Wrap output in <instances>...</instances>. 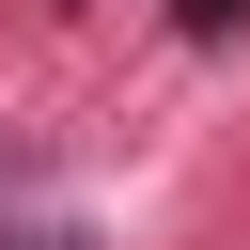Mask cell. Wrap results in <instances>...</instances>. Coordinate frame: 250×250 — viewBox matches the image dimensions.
Segmentation results:
<instances>
[{"label":"cell","instance_id":"cell-1","mask_svg":"<svg viewBox=\"0 0 250 250\" xmlns=\"http://www.w3.org/2000/svg\"><path fill=\"white\" fill-rule=\"evenodd\" d=\"M234 16H250V0H188V31H234Z\"/></svg>","mask_w":250,"mask_h":250}]
</instances>
